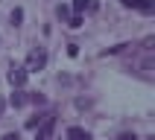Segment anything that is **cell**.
Listing matches in <instances>:
<instances>
[{
    "label": "cell",
    "mask_w": 155,
    "mask_h": 140,
    "mask_svg": "<svg viewBox=\"0 0 155 140\" xmlns=\"http://www.w3.org/2000/svg\"><path fill=\"white\" fill-rule=\"evenodd\" d=\"M97 9H100L97 0H73V12H76V15H82V12H97Z\"/></svg>",
    "instance_id": "cell-3"
},
{
    "label": "cell",
    "mask_w": 155,
    "mask_h": 140,
    "mask_svg": "<svg viewBox=\"0 0 155 140\" xmlns=\"http://www.w3.org/2000/svg\"><path fill=\"white\" fill-rule=\"evenodd\" d=\"M6 76H9V85L24 88V82H26V76H29V73H26V67H21V64H12Z\"/></svg>",
    "instance_id": "cell-2"
},
{
    "label": "cell",
    "mask_w": 155,
    "mask_h": 140,
    "mask_svg": "<svg viewBox=\"0 0 155 140\" xmlns=\"http://www.w3.org/2000/svg\"><path fill=\"white\" fill-rule=\"evenodd\" d=\"M56 15H59V18H61V21H68V18H70V9H68V6H64V3H61V6H59V9H56Z\"/></svg>",
    "instance_id": "cell-9"
},
{
    "label": "cell",
    "mask_w": 155,
    "mask_h": 140,
    "mask_svg": "<svg viewBox=\"0 0 155 140\" xmlns=\"http://www.w3.org/2000/svg\"><path fill=\"white\" fill-rule=\"evenodd\" d=\"M123 6L140 9V12H152V0H123Z\"/></svg>",
    "instance_id": "cell-4"
},
{
    "label": "cell",
    "mask_w": 155,
    "mask_h": 140,
    "mask_svg": "<svg viewBox=\"0 0 155 140\" xmlns=\"http://www.w3.org/2000/svg\"><path fill=\"white\" fill-rule=\"evenodd\" d=\"M41 122H44V117H41V114H35V117H29V120H26V129L35 131V129H41Z\"/></svg>",
    "instance_id": "cell-7"
},
{
    "label": "cell",
    "mask_w": 155,
    "mask_h": 140,
    "mask_svg": "<svg viewBox=\"0 0 155 140\" xmlns=\"http://www.w3.org/2000/svg\"><path fill=\"white\" fill-rule=\"evenodd\" d=\"M68 26H70V29H79V26H82V15H73V18H68Z\"/></svg>",
    "instance_id": "cell-8"
},
{
    "label": "cell",
    "mask_w": 155,
    "mask_h": 140,
    "mask_svg": "<svg viewBox=\"0 0 155 140\" xmlns=\"http://www.w3.org/2000/svg\"><path fill=\"white\" fill-rule=\"evenodd\" d=\"M3 108H6V102H3V99H0V114H3Z\"/></svg>",
    "instance_id": "cell-15"
},
{
    "label": "cell",
    "mask_w": 155,
    "mask_h": 140,
    "mask_svg": "<svg viewBox=\"0 0 155 140\" xmlns=\"http://www.w3.org/2000/svg\"><path fill=\"white\" fill-rule=\"evenodd\" d=\"M117 140H138V134H132V131H123V134H120Z\"/></svg>",
    "instance_id": "cell-13"
},
{
    "label": "cell",
    "mask_w": 155,
    "mask_h": 140,
    "mask_svg": "<svg viewBox=\"0 0 155 140\" xmlns=\"http://www.w3.org/2000/svg\"><path fill=\"white\" fill-rule=\"evenodd\" d=\"M3 140H21V137H18V131H9V134H3Z\"/></svg>",
    "instance_id": "cell-14"
},
{
    "label": "cell",
    "mask_w": 155,
    "mask_h": 140,
    "mask_svg": "<svg viewBox=\"0 0 155 140\" xmlns=\"http://www.w3.org/2000/svg\"><path fill=\"white\" fill-rule=\"evenodd\" d=\"M68 56H79V44H68Z\"/></svg>",
    "instance_id": "cell-12"
},
{
    "label": "cell",
    "mask_w": 155,
    "mask_h": 140,
    "mask_svg": "<svg viewBox=\"0 0 155 140\" xmlns=\"http://www.w3.org/2000/svg\"><path fill=\"white\" fill-rule=\"evenodd\" d=\"M44 64H47V50L44 47L29 50V56H26V73L29 70H44Z\"/></svg>",
    "instance_id": "cell-1"
},
{
    "label": "cell",
    "mask_w": 155,
    "mask_h": 140,
    "mask_svg": "<svg viewBox=\"0 0 155 140\" xmlns=\"http://www.w3.org/2000/svg\"><path fill=\"white\" fill-rule=\"evenodd\" d=\"M21 21H24V9H15V12H12V24H21Z\"/></svg>",
    "instance_id": "cell-11"
},
{
    "label": "cell",
    "mask_w": 155,
    "mask_h": 140,
    "mask_svg": "<svg viewBox=\"0 0 155 140\" xmlns=\"http://www.w3.org/2000/svg\"><path fill=\"white\" fill-rule=\"evenodd\" d=\"M68 140H91V134H88L85 129L73 126V129H68Z\"/></svg>",
    "instance_id": "cell-5"
},
{
    "label": "cell",
    "mask_w": 155,
    "mask_h": 140,
    "mask_svg": "<svg viewBox=\"0 0 155 140\" xmlns=\"http://www.w3.org/2000/svg\"><path fill=\"white\" fill-rule=\"evenodd\" d=\"M26 99L35 102V105H44V102H47V96H44V94H32V96H26Z\"/></svg>",
    "instance_id": "cell-10"
},
{
    "label": "cell",
    "mask_w": 155,
    "mask_h": 140,
    "mask_svg": "<svg viewBox=\"0 0 155 140\" xmlns=\"http://www.w3.org/2000/svg\"><path fill=\"white\" fill-rule=\"evenodd\" d=\"M9 105H15V108H21V105H26V94H21V91H15V94L9 96Z\"/></svg>",
    "instance_id": "cell-6"
}]
</instances>
